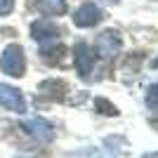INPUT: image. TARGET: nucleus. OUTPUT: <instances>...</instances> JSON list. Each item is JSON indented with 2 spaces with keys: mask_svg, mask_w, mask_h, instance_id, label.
<instances>
[{
  "mask_svg": "<svg viewBox=\"0 0 158 158\" xmlns=\"http://www.w3.org/2000/svg\"><path fill=\"white\" fill-rule=\"evenodd\" d=\"M0 71L12 76V78L24 76V71H26V57H24V50L19 45L5 47V52L0 57Z\"/></svg>",
  "mask_w": 158,
  "mask_h": 158,
  "instance_id": "obj_1",
  "label": "nucleus"
},
{
  "mask_svg": "<svg viewBox=\"0 0 158 158\" xmlns=\"http://www.w3.org/2000/svg\"><path fill=\"white\" fill-rule=\"evenodd\" d=\"M120 47H123V40L116 31H104L99 33L97 40H94V52L102 57V59H111L113 54L120 52Z\"/></svg>",
  "mask_w": 158,
  "mask_h": 158,
  "instance_id": "obj_2",
  "label": "nucleus"
},
{
  "mask_svg": "<svg viewBox=\"0 0 158 158\" xmlns=\"http://www.w3.org/2000/svg\"><path fill=\"white\" fill-rule=\"evenodd\" d=\"M104 19V12H102V7H97L94 2H85V5H80L76 12H73V24L80 28H90L94 24Z\"/></svg>",
  "mask_w": 158,
  "mask_h": 158,
  "instance_id": "obj_3",
  "label": "nucleus"
},
{
  "mask_svg": "<svg viewBox=\"0 0 158 158\" xmlns=\"http://www.w3.org/2000/svg\"><path fill=\"white\" fill-rule=\"evenodd\" d=\"M31 35H33V40H38L40 45H47V43H57L59 28L50 19H38L31 24Z\"/></svg>",
  "mask_w": 158,
  "mask_h": 158,
  "instance_id": "obj_4",
  "label": "nucleus"
},
{
  "mask_svg": "<svg viewBox=\"0 0 158 158\" xmlns=\"http://www.w3.org/2000/svg\"><path fill=\"white\" fill-rule=\"evenodd\" d=\"M73 59H76V69H78L80 78H90V73L94 69V54L85 43H78L73 50Z\"/></svg>",
  "mask_w": 158,
  "mask_h": 158,
  "instance_id": "obj_5",
  "label": "nucleus"
},
{
  "mask_svg": "<svg viewBox=\"0 0 158 158\" xmlns=\"http://www.w3.org/2000/svg\"><path fill=\"white\" fill-rule=\"evenodd\" d=\"M0 106L7 109V111H17V113L26 111V102H24L21 92L10 85H0Z\"/></svg>",
  "mask_w": 158,
  "mask_h": 158,
  "instance_id": "obj_6",
  "label": "nucleus"
},
{
  "mask_svg": "<svg viewBox=\"0 0 158 158\" xmlns=\"http://www.w3.org/2000/svg\"><path fill=\"white\" fill-rule=\"evenodd\" d=\"M24 127L28 130V135L31 137H35L38 142H50V139L54 137V130L50 123H45L43 118H33V120H26L24 123Z\"/></svg>",
  "mask_w": 158,
  "mask_h": 158,
  "instance_id": "obj_7",
  "label": "nucleus"
},
{
  "mask_svg": "<svg viewBox=\"0 0 158 158\" xmlns=\"http://www.w3.org/2000/svg\"><path fill=\"white\" fill-rule=\"evenodd\" d=\"M38 92L45 94L47 99H64V94H66V83H64V80H54V78L43 80V83L38 85Z\"/></svg>",
  "mask_w": 158,
  "mask_h": 158,
  "instance_id": "obj_8",
  "label": "nucleus"
},
{
  "mask_svg": "<svg viewBox=\"0 0 158 158\" xmlns=\"http://www.w3.org/2000/svg\"><path fill=\"white\" fill-rule=\"evenodd\" d=\"M35 7L45 17H59L66 12V0H35Z\"/></svg>",
  "mask_w": 158,
  "mask_h": 158,
  "instance_id": "obj_9",
  "label": "nucleus"
},
{
  "mask_svg": "<svg viewBox=\"0 0 158 158\" xmlns=\"http://www.w3.org/2000/svg\"><path fill=\"white\" fill-rule=\"evenodd\" d=\"M64 52H66V50L61 45H52V47L43 45V52H40V54H43V59H45L47 64H59V61L64 59Z\"/></svg>",
  "mask_w": 158,
  "mask_h": 158,
  "instance_id": "obj_10",
  "label": "nucleus"
},
{
  "mask_svg": "<svg viewBox=\"0 0 158 158\" xmlns=\"http://www.w3.org/2000/svg\"><path fill=\"white\" fill-rule=\"evenodd\" d=\"M146 104H149V109H151V111L158 113V83L146 90Z\"/></svg>",
  "mask_w": 158,
  "mask_h": 158,
  "instance_id": "obj_11",
  "label": "nucleus"
},
{
  "mask_svg": "<svg viewBox=\"0 0 158 158\" xmlns=\"http://www.w3.org/2000/svg\"><path fill=\"white\" fill-rule=\"evenodd\" d=\"M94 109H99V113H104V116H116V113H118V109L113 104H109L106 99H97V102H94Z\"/></svg>",
  "mask_w": 158,
  "mask_h": 158,
  "instance_id": "obj_12",
  "label": "nucleus"
},
{
  "mask_svg": "<svg viewBox=\"0 0 158 158\" xmlns=\"http://www.w3.org/2000/svg\"><path fill=\"white\" fill-rule=\"evenodd\" d=\"M14 10V0H0V17H5Z\"/></svg>",
  "mask_w": 158,
  "mask_h": 158,
  "instance_id": "obj_13",
  "label": "nucleus"
},
{
  "mask_svg": "<svg viewBox=\"0 0 158 158\" xmlns=\"http://www.w3.org/2000/svg\"><path fill=\"white\" fill-rule=\"evenodd\" d=\"M139 61H142V54H135V59L130 57V59L125 61V69H132V71H137V69H139Z\"/></svg>",
  "mask_w": 158,
  "mask_h": 158,
  "instance_id": "obj_14",
  "label": "nucleus"
},
{
  "mask_svg": "<svg viewBox=\"0 0 158 158\" xmlns=\"http://www.w3.org/2000/svg\"><path fill=\"white\" fill-rule=\"evenodd\" d=\"M144 158H158V151H156V153H146Z\"/></svg>",
  "mask_w": 158,
  "mask_h": 158,
  "instance_id": "obj_15",
  "label": "nucleus"
},
{
  "mask_svg": "<svg viewBox=\"0 0 158 158\" xmlns=\"http://www.w3.org/2000/svg\"><path fill=\"white\" fill-rule=\"evenodd\" d=\"M153 125H156V127H158V120H153Z\"/></svg>",
  "mask_w": 158,
  "mask_h": 158,
  "instance_id": "obj_16",
  "label": "nucleus"
},
{
  "mask_svg": "<svg viewBox=\"0 0 158 158\" xmlns=\"http://www.w3.org/2000/svg\"><path fill=\"white\" fill-rule=\"evenodd\" d=\"M109 2H118V0H109Z\"/></svg>",
  "mask_w": 158,
  "mask_h": 158,
  "instance_id": "obj_17",
  "label": "nucleus"
}]
</instances>
